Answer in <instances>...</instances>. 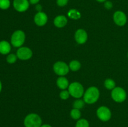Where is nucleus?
Here are the masks:
<instances>
[{
  "label": "nucleus",
  "instance_id": "nucleus-17",
  "mask_svg": "<svg viewBox=\"0 0 128 127\" xmlns=\"http://www.w3.org/2000/svg\"><path fill=\"white\" fill-rule=\"evenodd\" d=\"M104 84L105 87L108 90H113L116 87V83L111 78H107L104 81Z\"/></svg>",
  "mask_w": 128,
  "mask_h": 127
},
{
  "label": "nucleus",
  "instance_id": "nucleus-1",
  "mask_svg": "<svg viewBox=\"0 0 128 127\" xmlns=\"http://www.w3.org/2000/svg\"><path fill=\"white\" fill-rule=\"evenodd\" d=\"M100 97V91L96 87H91L88 88L84 93V101L88 104H93Z\"/></svg>",
  "mask_w": 128,
  "mask_h": 127
},
{
  "label": "nucleus",
  "instance_id": "nucleus-27",
  "mask_svg": "<svg viewBox=\"0 0 128 127\" xmlns=\"http://www.w3.org/2000/svg\"><path fill=\"white\" fill-rule=\"evenodd\" d=\"M42 9V7L41 4H37L36 6V9L38 12H41Z\"/></svg>",
  "mask_w": 128,
  "mask_h": 127
},
{
  "label": "nucleus",
  "instance_id": "nucleus-32",
  "mask_svg": "<svg viewBox=\"0 0 128 127\" xmlns=\"http://www.w3.org/2000/svg\"></svg>",
  "mask_w": 128,
  "mask_h": 127
},
{
  "label": "nucleus",
  "instance_id": "nucleus-10",
  "mask_svg": "<svg viewBox=\"0 0 128 127\" xmlns=\"http://www.w3.org/2000/svg\"><path fill=\"white\" fill-rule=\"evenodd\" d=\"M13 7L15 10L20 12L27 11L30 6V1L28 0H14Z\"/></svg>",
  "mask_w": 128,
  "mask_h": 127
},
{
  "label": "nucleus",
  "instance_id": "nucleus-18",
  "mask_svg": "<svg viewBox=\"0 0 128 127\" xmlns=\"http://www.w3.org/2000/svg\"><path fill=\"white\" fill-rule=\"evenodd\" d=\"M70 115H71V118L73 120H80V118H81V112L79 109H76V108H73V109L71 110V113H70Z\"/></svg>",
  "mask_w": 128,
  "mask_h": 127
},
{
  "label": "nucleus",
  "instance_id": "nucleus-25",
  "mask_svg": "<svg viewBox=\"0 0 128 127\" xmlns=\"http://www.w3.org/2000/svg\"><path fill=\"white\" fill-rule=\"evenodd\" d=\"M69 0H57L56 1V3H57L58 6H60V7H63L65 6L68 2Z\"/></svg>",
  "mask_w": 128,
  "mask_h": 127
},
{
  "label": "nucleus",
  "instance_id": "nucleus-26",
  "mask_svg": "<svg viewBox=\"0 0 128 127\" xmlns=\"http://www.w3.org/2000/svg\"><path fill=\"white\" fill-rule=\"evenodd\" d=\"M104 7H106L107 9H111L113 7V4H112V2L110 1H106V2H104Z\"/></svg>",
  "mask_w": 128,
  "mask_h": 127
},
{
  "label": "nucleus",
  "instance_id": "nucleus-5",
  "mask_svg": "<svg viewBox=\"0 0 128 127\" xmlns=\"http://www.w3.org/2000/svg\"><path fill=\"white\" fill-rule=\"evenodd\" d=\"M111 97L112 100L118 103H122L127 97V94L124 88L122 87H115L111 92Z\"/></svg>",
  "mask_w": 128,
  "mask_h": 127
},
{
  "label": "nucleus",
  "instance_id": "nucleus-14",
  "mask_svg": "<svg viewBox=\"0 0 128 127\" xmlns=\"http://www.w3.org/2000/svg\"><path fill=\"white\" fill-rule=\"evenodd\" d=\"M11 44L6 41H0V54L6 55L11 51Z\"/></svg>",
  "mask_w": 128,
  "mask_h": 127
},
{
  "label": "nucleus",
  "instance_id": "nucleus-28",
  "mask_svg": "<svg viewBox=\"0 0 128 127\" xmlns=\"http://www.w3.org/2000/svg\"><path fill=\"white\" fill-rule=\"evenodd\" d=\"M40 0H30V2L31 4H36L39 2Z\"/></svg>",
  "mask_w": 128,
  "mask_h": 127
},
{
  "label": "nucleus",
  "instance_id": "nucleus-3",
  "mask_svg": "<svg viewBox=\"0 0 128 127\" xmlns=\"http://www.w3.org/2000/svg\"><path fill=\"white\" fill-rule=\"evenodd\" d=\"M24 32L21 30H17L12 33L11 37V44L15 47H21L25 41Z\"/></svg>",
  "mask_w": 128,
  "mask_h": 127
},
{
  "label": "nucleus",
  "instance_id": "nucleus-15",
  "mask_svg": "<svg viewBox=\"0 0 128 127\" xmlns=\"http://www.w3.org/2000/svg\"><path fill=\"white\" fill-rule=\"evenodd\" d=\"M57 85L60 89L62 90H65L66 88H68L69 85V81L66 77H63V76H61L60 77H59L57 80Z\"/></svg>",
  "mask_w": 128,
  "mask_h": 127
},
{
  "label": "nucleus",
  "instance_id": "nucleus-19",
  "mask_svg": "<svg viewBox=\"0 0 128 127\" xmlns=\"http://www.w3.org/2000/svg\"><path fill=\"white\" fill-rule=\"evenodd\" d=\"M68 16L71 19H80L81 17V14H80V12L78 11L72 9H71L69 11Z\"/></svg>",
  "mask_w": 128,
  "mask_h": 127
},
{
  "label": "nucleus",
  "instance_id": "nucleus-8",
  "mask_svg": "<svg viewBox=\"0 0 128 127\" xmlns=\"http://www.w3.org/2000/svg\"><path fill=\"white\" fill-rule=\"evenodd\" d=\"M16 56L18 58L22 61H26L31 58L32 56V52L31 49L27 47H19L16 52Z\"/></svg>",
  "mask_w": 128,
  "mask_h": 127
},
{
  "label": "nucleus",
  "instance_id": "nucleus-9",
  "mask_svg": "<svg viewBox=\"0 0 128 127\" xmlns=\"http://www.w3.org/2000/svg\"><path fill=\"white\" fill-rule=\"evenodd\" d=\"M113 20L115 24L119 26H123L127 22V16L121 11H117L113 15Z\"/></svg>",
  "mask_w": 128,
  "mask_h": 127
},
{
  "label": "nucleus",
  "instance_id": "nucleus-22",
  "mask_svg": "<svg viewBox=\"0 0 128 127\" xmlns=\"http://www.w3.org/2000/svg\"><path fill=\"white\" fill-rule=\"evenodd\" d=\"M84 105V101L81 99L76 100L73 103V108H76V109H81L83 108Z\"/></svg>",
  "mask_w": 128,
  "mask_h": 127
},
{
  "label": "nucleus",
  "instance_id": "nucleus-31",
  "mask_svg": "<svg viewBox=\"0 0 128 127\" xmlns=\"http://www.w3.org/2000/svg\"><path fill=\"white\" fill-rule=\"evenodd\" d=\"M1 90H2V83H1V80H0V93H1Z\"/></svg>",
  "mask_w": 128,
  "mask_h": 127
},
{
  "label": "nucleus",
  "instance_id": "nucleus-21",
  "mask_svg": "<svg viewBox=\"0 0 128 127\" xmlns=\"http://www.w3.org/2000/svg\"><path fill=\"white\" fill-rule=\"evenodd\" d=\"M11 2L10 0H0V9L2 10L8 9L10 7Z\"/></svg>",
  "mask_w": 128,
  "mask_h": 127
},
{
  "label": "nucleus",
  "instance_id": "nucleus-24",
  "mask_svg": "<svg viewBox=\"0 0 128 127\" xmlns=\"http://www.w3.org/2000/svg\"><path fill=\"white\" fill-rule=\"evenodd\" d=\"M70 94L69 91L66 90H63L60 93V98L62 100H67L68 98H69V97H70Z\"/></svg>",
  "mask_w": 128,
  "mask_h": 127
},
{
  "label": "nucleus",
  "instance_id": "nucleus-20",
  "mask_svg": "<svg viewBox=\"0 0 128 127\" xmlns=\"http://www.w3.org/2000/svg\"><path fill=\"white\" fill-rule=\"evenodd\" d=\"M75 127H90V123L86 119H80L76 122Z\"/></svg>",
  "mask_w": 128,
  "mask_h": 127
},
{
  "label": "nucleus",
  "instance_id": "nucleus-23",
  "mask_svg": "<svg viewBox=\"0 0 128 127\" xmlns=\"http://www.w3.org/2000/svg\"><path fill=\"white\" fill-rule=\"evenodd\" d=\"M17 59L18 57L16 55L14 54H10L8 55L7 57H6V61L8 64H12L16 62V61H17Z\"/></svg>",
  "mask_w": 128,
  "mask_h": 127
},
{
  "label": "nucleus",
  "instance_id": "nucleus-13",
  "mask_svg": "<svg viewBox=\"0 0 128 127\" xmlns=\"http://www.w3.org/2000/svg\"><path fill=\"white\" fill-rule=\"evenodd\" d=\"M67 18L62 15L58 16L57 17H55L54 20V24L55 25V26H56L57 27H60V28L64 27L67 24Z\"/></svg>",
  "mask_w": 128,
  "mask_h": 127
},
{
  "label": "nucleus",
  "instance_id": "nucleus-2",
  "mask_svg": "<svg viewBox=\"0 0 128 127\" xmlns=\"http://www.w3.org/2000/svg\"><path fill=\"white\" fill-rule=\"evenodd\" d=\"M25 127H40L42 125V120L36 113H30L24 120Z\"/></svg>",
  "mask_w": 128,
  "mask_h": 127
},
{
  "label": "nucleus",
  "instance_id": "nucleus-11",
  "mask_svg": "<svg viewBox=\"0 0 128 127\" xmlns=\"http://www.w3.org/2000/svg\"><path fill=\"white\" fill-rule=\"evenodd\" d=\"M35 24L38 26H43L47 23L48 16L45 12H38L34 17Z\"/></svg>",
  "mask_w": 128,
  "mask_h": 127
},
{
  "label": "nucleus",
  "instance_id": "nucleus-7",
  "mask_svg": "<svg viewBox=\"0 0 128 127\" xmlns=\"http://www.w3.org/2000/svg\"><path fill=\"white\" fill-rule=\"evenodd\" d=\"M96 114L99 119L102 122H108L111 118V110L105 106L99 107L96 112Z\"/></svg>",
  "mask_w": 128,
  "mask_h": 127
},
{
  "label": "nucleus",
  "instance_id": "nucleus-16",
  "mask_svg": "<svg viewBox=\"0 0 128 127\" xmlns=\"http://www.w3.org/2000/svg\"><path fill=\"white\" fill-rule=\"evenodd\" d=\"M70 68L72 71H78L81 68V63L79 61L74 60L70 63Z\"/></svg>",
  "mask_w": 128,
  "mask_h": 127
},
{
  "label": "nucleus",
  "instance_id": "nucleus-12",
  "mask_svg": "<svg viewBox=\"0 0 128 127\" xmlns=\"http://www.w3.org/2000/svg\"><path fill=\"white\" fill-rule=\"evenodd\" d=\"M75 40L80 44H83L88 40V34L82 29H79L75 33Z\"/></svg>",
  "mask_w": 128,
  "mask_h": 127
},
{
  "label": "nucleus",
  "instance_id": "nucleus-4",
  "mask_svg": "<svg viewBox=\"0 0 128 127\" xmlns=\"http://www.w3.org/2000/svg\"><path fill=\"white\" fill-rule=\"evenodd\" d=\"M68 91L72 97L80 98L84 95V88L82 85L77 82H74L70 84Z\"/></svg>",
  "mask_w": 128,
  "mask_h": 127
},
{
  "label": "nucleus",
  "instance_id": "nucleus-29",
  "mask_svg": "<svg viewBox=\"0 0 128 127\" xmlns=\"http://www.w3.org/2000/svg\"><path fill=\"white\" fill-rule=\"evenodd\" d=\"M40 127H51V126L50 125L43 124V125H41Z\"/></svg>",
  "mask_w": 128,
  "mask_h": 127
},
{
  "label": "nucleus",
  "instance_id": "nucleus-30",
  "mask_svg": "<svg viewBox=\"0 0 128 127\" xmlns=\"http://www.w3.org/2000/svg\"><path fill=\"white\" fill-rule=\"evenodd\" d=\"M96 1L99 2H106L107 0H96Z\"/></svg>",
  "mask_w": 128,
  "mask_h": 127
},
{
  "label": "nucleus",
  "instance_id": "nucleus-6",
  "mask_svg": "<svg viewBox=\"0 0 128 127\" xmlns=\"http://www.w3.org/2000/svg\"><path fill=\"white\" fill-rule=\"evenodd\" d=\"M53 70L55 73L58 75L64 76L68 73L70 67L65 62L58 61L54 64Z\"/></svg>",
  "mask_w": 128,
  "mask_h": 127
}]
</instances>
